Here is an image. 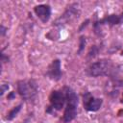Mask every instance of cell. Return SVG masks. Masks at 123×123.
Here are the masks:
<instances>
[{
  "instance_id": "1",
  "label": "cell",
  "mask_w": 123,
  "mask_h": 123,
  "mask_svg": "<svg viewBox=\"0 0 123 123\" xmlns=\"http://www.w3.org/2000/svg\"><path fill=\"white\" fill-rule=\"evenodd\" d=\"M65 93V110L63 113V120L64 122H70L72 121L76 116L78 112V96L75 93V91L70 87H65L64 89Z\"/></svg>"
},
{
  "instance_id": "2",
  "label": "cell",
  "mask_w": 123,
  "mask_h": 123,
  "mask_svg": "<svg viewBox=\"0 0 123 123\" xmlns=\"http://www.w3.org/2000/svg\"><path fill=\"white\" fill-rule=\"evenodd\" d=\"M17 90L23 99L32 100L37 94V86L33 80L20 81L17 84Z\"/></svg>"
},
{
  "instance_id": "3",
  "label": "cell",
  "mask_w": 123,
  "mask_h": 123,
  "mask_svg": "<svg viewBox=\"0 0 123 123\" xmlns=\"http://www.w3.org/2000/svg\"><path fill=\"white\" fill-rule=\"evenodd\" d=\"M112 71V63L108 60H101L89 65L87 72L92 77H99L108 75Z\"/></svg>"
},
{
  "instance_id": "4",
  "label": "cell",
  "mask_w": 123,
  "mask_h": 123,
  "mask_svg": "<svg viewBox=\"0 0 123 123\" xmlns=\"http://www.w3.org/2000/svg\"><path fill=\"white\" fill-rule=\"evenodd\" d=\"M66 102L65 93L61 90H54L50 95V104L53 110H62Z\"/></svg>"
},
{
  "instance_id": "5",
  "label": "cell",
  "mask_w": 123,
  "mask_h": 123,
  "mask_svg": "<svg viewBox=\"0 0 123 123\" xmlns=\"http://www.w3.org/2000/svg\"><path fill=\"white\" fill-rule=\"evenodd\" d=\"M101 105H102V99L95 98L89 92H87L84 95V106L86 111H96L100 109Z\"/></svg>"
},
{
  "instance_id": "6",
  "label": "cell",
  "mask_w": 123,
  "mask_h": 123,
  "mask_svg": "<svg viewBox=\"0 0 123 123\" xmlns=\"http://www.w3.org/2000/svg\"><path fill=\"white\" fill-rule=\"evenodd\" d=\"M35 12L42 22H47L51 15V8L48 5H38L35 8Z\"/></svg>"
},
{
  "instance_id": "7",
  "label": "cell",
  "mask_w": 123,
  "mask_h": 123,
  "mask_svg": "<svg viewBox=\"0 0 123 123\" xmlns=\"http://www.w3.org/2000/svg\"><path fill=\"white\" fill-rule=\"evenodd\" d=\"M48 76L52 79V80H60L62 77V70H61V62L59 60L54 61L49 69H48Z\"/></svg>"
},
{
  "instance_id": "8",
  "label": "cell",
  "mask_w": 123,
  "mask_h": 123,
  "mask_svg": "<svg viewBox=\"0 0 123 123\" xmlns=\"http://www.w3.org/2000/svg\"><path fill=\"white\" fill-rule=\"evenodd\" d=\"M21 110V105H19V106H17V107H15V108H13L10 112H9V114H8V116H7V119H9V120H12L17 113H18V111Z\"/></svg>"
},
{
  "instance_id": "9",
  "label": "cell",
  "mask_w": 123,
  "mask_h": 123,
  "mask_svg": "<svg viewBox=\"0 0 123 123\" xmlns=\"http://www.w3.org/2000/svg\"><path fill=\"white\" fill-rule=\"evenodd\" d=\"M120 20L121 19L118 16H116V15H111V16H110V17H108V18L105 19V21L109 22L110 24H117V23L120 22Z\"/></svg>"
}]
</instances>
